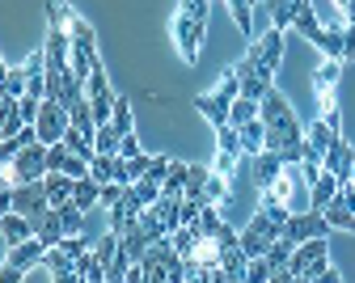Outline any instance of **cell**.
I'll return each mask as SVG.
<instances>
[{"mask_svg": "<svg viewBox=\"0 0 355 283\" xmlns=\"http://www.w3.org/2000/svg\"><path fill=\"white\" fill-rule=\"evenodd\" d=\"M262 123H266V148H292V144H304V123L296 119L292 102L284 98L279 89H271L262 98Z\"/></svg>", "mask_w": 355, "mask_h": 283, "instance_id": "6da1fadb", "label": "cell"}, {"mask_svg": "<svg viewBox=\"0 0 355 283\" xmlns=\"http://www.w3.org/2000/svg\"><path fill=\"white\" fill-rule=\"evenodd\" d=\"M330 271V250H326V237H309L292 250L288 266L275 271V279H322Z\"/></svg>", "mask_w": 355, "mask_h": 283, "instance_id": "7a4b0ae2", "label": "cell"}, {"mask_svg": "<svg viewBox=\"0 0 355 283\" xmlns=\"http://www.w3.org/2000/svg\"><path fill=\"white\" fill-rule=\"evenodd\" d=\"M47 148L51 144H30V148H21L13 161H0V182L5 186H26V182H42L47 178Z\"/></svg>", "mask_w": 355, "mask_h": 283, "instance_id": "3957f363", "label": "cell"}, {"mask_svg": "<svg viewBox=\"0 0 355 283\" xmlns=\"http://www.w3.org/2000/svg\"><path fill=\"white\" fill-rule=\"evenodd\" d=\"M0 212H26L34 224L51 212V199H47V186L42 182H26V186H5L0 191Z\"/></svg>", "mask_w": 355, "mask_h": 283, "instance_id": "277c9868", "label": "cell"}, {"mask_svg": "<svg viewBox=\"0 0 355 283\" xmlns=\"http://www.w3.org/2000/svg\"><path fill=\"white\" fill-rule=\"evenodd\" d=\"M279 237H284V224H275L271 216L258 207V212H254V220L241 228V250H245L250 258H262L266 250H271V241H279Z\"/></svg>", "mask_w": 355, "mask_h": 283, "instance_id": "5b68a950", "label": "cell"}, {"mask_svg": "<svg viewBox=\"0 0 355 283\" xmlns=\"http://www.w3.org/2000/svg\"><path fill=\"white\" fill-rule=\"evenodd\" d=\"M38 139L42 144H60L64 131L72 127V110L60 102V98H42V110H38Z\"/></svg>", "mask_w": 355, "mask_h": 283, "instance_id": "8992f818", "label": "cell"}, {"mask_svg": "<svg viewBox=\"0 0 355 283\" xmlns=\"http://www.w3.org/2000/svg\"><path fill=\"white\" fill-rule=\"evenodd\" d=\"M203 22H195L187 9H178L173 13V42H178V55H182L187 64H195L199 60V46H203Z\"/></svg>", "mask_w": 355, "mask_h": 283, "instance_id": "52a82bcc", "label": "cell"}, {"mask_svg": "<svg viewBox=\"0 0 355 283\" xmlns=\"http://www.w3.org/2000/svg\"><path fill=\"white\" fill-rule=\"evenodd\" d=\"M254 64H258V72H266V76H271L275 80V68H279V60H284V30H266L262 38H254L250 42V51H245Z\"/></svg>", "mask_w": 355, "mask_h": 283, "instance_id": "ba28073f", "label": "cell"}, {"mask_svg": "<svg viewBox=\"0 0 355 283\" xmlns=\"http://www.w3.org/2000/svg\"><path fill=\"white\" fill-rule=\"evenodd\" d=\"M47 22H51V26H60V30H68L76 42H98L94 26H89V22L68 5V0H51V5H47Z\"/></svg>", "mask_w": 355, "mask_h": 283, "instance_id": "9c48e42d", "label": "cell"}, {"mask_svg": "<svg viewBox=\"0 0 355 283\" xmlns=\"http://www.w3.org/2000/svg\"><path fill=\"white\" fill-rule=\"evenodd\" d=\"M326 232H330V220H326V212H318V207L292 212V220L284 224V237H292L296 246L309 241V237H326Z\"/></svg>", "mask_w": 355, "mask_h": 283, "instance_id": "30bf717a", "label": "cell"}, {"mask_svg": "<svg viewBox=\"0 0 355 283\" xmlns=\"http://www.w3.org/2000/svg\"><path fill=\"white\" fill-rule=\"evenodd\" d=\"M0 237H5V250L21 246L26 237H38V224L26 212H0Z\"/></svg>", "mask_w": 355, "mask_h": 283, "instance_id": "8fae6325", "label": "cell"}, {"mask_svg": "<svg viewBox=\"0 0 355 283\" xmlns=\"http://www.w3.org/2000/svg\"><path fill=\"white\" fill-rule=\"evenodd\" d=\"M322 165H326V169H330V173L338 178V182H351V165H355V148H351V144H347V139L338 135V139H334V144L326 148V157H322Z\"/></svg>", "mask_w": 355, "mask_h": 283, "instance_id": "7c38bea8", "label": "cell"}, {"mask_svg": "<svg viewBox=\"0 0 355 283\" xmlns=\"http://www.w3.org/2000/svg\"><path fill=\"white\" fill-rule=\"evenodd\" d=\"M42 254H47V246H42V237H26L21 246H9L5 250V266H17V271H30L42 262Z\"/></svg>", "mask_w": 355, "mask_h": 283, "instance_id": "4fadbf2b", "label": "cell"}, {"mask_svg": "<svg viewBox=\"0 0 355 283\" xmlns=\"http://www.w3.org/2000/svg\"><path fill=\"white\" fill-rule=\"evenodd\" d=\"M250 161H254V186H258V191H266V186L279 178V169L288 165L275 148H262V153H258V157H250Z\"/></svg>", "mask_w": 355, "mask_h": 283, "instance_id": "5bb4252c", "label": "cell"}, {"mask_svg": "<svg viewBox=\"0 0 355 283\" xmlns=\"http://www.w3.org/2000/svg\"><path fill=\"white\" fill-rule=\"evenodd\" d=\"M42 186H47V199H51V207H64V203H72L76 178H72V173H64V169H47Z\"/></svg>", "mask_w": 355, "mask_h": 283, "instance_id": "9a60e30c", "label": "cell"}, {"mask_svg": "<svg viewBox=\"0 0 355 283\" xmlns=\"http://www.w3.org/2000/svg\"><path fill=\"white\" fill-rule=\"evenodd\" d=\"M42 266L51 271V279H68V283H76V258L64 250V246H47V254H42Z\"/></svg>", "mask_w": 355, "mask_h": 283, "instance_id": "2e32d148", "label": "cell"}, {"mask_svg": "<svg viewBox=\"0 0 355 283\" xmlns=\"http://www.w3.org/2000/svg\"><path fill=\"white\" fill-rule=\"evenodd\" d=\"M338 178L330 173V169H322V178L318 182H309V207H318V212H326V203H334L338 199Z\"/></svg>", "mask_w": 355, "mask_h": 283, "instance_id": "e0dca14e", "label": "cell"}, {"mask_svg": "<svg viewBox=\"0 0 355 283\" xmlns=\"http://www.w3.org/2000/svg\"><path fill=\"white\" fill-rule=\"evenodd\" d=\"M245 266H250V254L241 250V246H233V250H225V258H220V271H216V283H241L245 279Z\"/></svg>", "mask_w": 355, "mask_h": 283, "instance_id": "ac0fdd59", "label": "cell"}, {"mask_svg": "<svg viewBox=\"0 0 355 283\" xmlns=\"http://www.w3.org/2000/svg\"><path fill=\"white\" fill-rule=\"evenodd\" d=\"M195 110H199V114H203V119H207L211 127H225V123H229V110H233V106H229V102H220L216 93H199V98H195Z\"/></svg>", "mask_w": 355, "mask_h": 283, "instance_id": "d6986e66", "label": "cell"}, {"mask_svg": "<svg viewBox=\"0 0 355 283\" xmlns=\"http://www.w3.org/2000/svg\"><path fill=\"white\" fill-rule=\"evenodd\" d=\"M26 127V114H21V102L17 98H0V139H9Z\"/></svg>", "mask_w": 355, "mask_h": 283, "instance_id": "ffe728a7", "label": "cell"}, {"mask_svg": "<svg viewBox=\"0 0 355 283\" xmlns=\"http://www.w3.org/2000/svg\"><path fill=\"white\" fill-rule=\"evenodd\" d=\"M237 131H241V148H245V157H258V153L266 148V123H262V114L250 119V123L237 127Z\"/></svg>", "mask_w": 355, "mask_h": 283, "instance_id": "44dd1931", "label": "cell"}, {"mask_svg": "<svg viewBox=\"0 0 355 283\" xmlns=\"http://www.w3.org/2000/svg\"><path fill=\"white\" fill-rule=\"evenodd\" d=\"M338 135H343V131H334V127H330L326 119H318V123H309V127H304V139H309V148H318L322 157H326V148L334 144Z\"/></svg>", "mask_w": 355, "mask_h": 283, "instance_id": "7402d4cb", "label": "cell"}, {"mask_svg": "<svg viewBox=\"0 0 355 283\" xmlns=\"http://www.w3.org/2000/svg\"><path fill=\"white\" fill-rule=\"evenodd\" d=\"M72 203H76V207H85V212H89V207H98V203H102V182H98V178H76Z\"/></svg>", "mask_w": 355, "mask_h": 283, "instance_id": "603a6c76", "label": "cell"}, {"mask_svg": "<svg viewBox=\"0 0 355 283\" xmlns=\"http://www.w3.org/2000/svg\"><path fill=\"white\" fill-rule=\"evenodd\" d=\"M225 5H229V13H233L237 30L254 42V38H258V30H254V0H225Z\"/></svg>", "mask_w": 355, "mask_h": 283, "instance_id": "cb8c5ba5", "label": "cell"}, {"mask_svg": "<svg viewBox=\"0 0 355 283\" xmlns=\"http://www.w3.org/2000/svg\"><path fill=\"white\" fill-rule=\"evenodd\" d=\"M292 30H300L309 42H313L318 46V38H322V22H318V13H313V5H309V0H304V5H300V13H296V22H292Z\"/></svg>", "mask_w": 355, "mask_h": 283, "instance_id": "d4e9b609", "label": "cell"}, {"mask_svg": "<svg viewBox=\"0 0 355 283\" xmlns=\"http://www.w3.org/2000/svg\"><path fill=\"white\" fill-rule=\"evenodd\" d=\"M38 237H42V246H60V241L68 237V228H64V220H60V212H55V207L38 220Z\"/></svg>", "mask_w": 355, "mask_h": 283, "instance_id": "484cf974", "label": "cell"}, {"mask_svg": "<svg viewBox=\"0 0 355 283\" xmlns=\"http://www.w3.org/2000/svg\"><path fill=\"white\" fill-rule=\"evenodd\" d=\"M76 279H85V283H106V262H98L94 250H85L76 258Z\"/></svg>", "mask_w": 355, "mask_h": 283, "instance_id": "4316f807", "label": "cell"}, {"mask_svg": "<svg viewBox=\"0 0 355 283\" xmlns=\"http://www.w3.org/2000/svg\"><path fill=\"white\" fill-rule=\"evenodd\" d=\"M338 76H343V60H322L318 72H313V89H318V93H334Z\"/></svg>", "mask_w": 355, "mask_h": 283, "instance_id": "83f0119b", "label": "cell"}, {"mask_svg": "<svg viewBox=\"0 0 355 283\" xmlns=\"http://www.w3.org/2000/svg\"><path fill=\"white\" fill-rule=\"evenodd\" d=\"M300 5H304V0H271V5H266V9H271V26H275V30H288V26L296 22Z\"/></svg>", "mask_w": 355, "mask_h": 283, "instance_id": "f1b7e54d", "label": "cell"}, {"mask_svg": "<svg viewBox=\"0 0 355 283\" xmlns=\"http://www.w3.org/2000/svg\"><path fill=\"white\" fill-rule=\"evenodd\" d=\"M187 173H191V165L173 161V165H169V178L161 182V195H173V199H182V195H187Z\"/></svg>", "mask_w": 355, "mask_h": 283, "instance_id": "f546056e", "label": "cell"}, {"mask_svg": "<svg viewBox=\"0 0 355 283\" xmlns=\"http://www.w3.org/2000/svg\"><path fill=\"white\" fill-rule=\"evenodd\" d=\"M229 182H233L229 173H216V169H211V173H207V186H203V199L216 203V207L229 203Z\"/></svg>", "mask_w": 355, "mask_h": 283, "instance_id": "4dcf8cb0", "label": "cell"}, {"mask_svg": "<svg viewBox=\"0 0 355 283\" xmlns=\"http://www.w3.org/2000/svg\"><path fill=\"white\" fill-rule=\"evenodd\" d=\"M94 144H98V153H114V157H119L123 131H119L114 123H98V131H94Z\"/></svg>", "mask_w": 355, "mask_h": 283, "instance_id": "1f68e13d", "label": "cell"}, {"mask_svg": "<svg viewBox=\"0 0 355 283\" xmlns=\"http://www.w3.org/2000/svg\"><path fill=\"white\" fill-rule=\"evenodd\" d=\"M318 51H322L326 60H343V26H326V30H322Z\"/></svg>", "mask_w": 355, "mask_h": 283, "instance_id": "d6a6232c", "label": "cell"}, {"mask_svg": "<svg viewBox=\"0 0 355 283\" xmlns=\"http://www.w3.org/2000/svg\"><path fill=\"white\" fill-rule=\"evenodd\" d=\"M326 220H330V228H343V232H355V212L343 203V199H334V203H326Z\"/></svg>", "mask_w": 355, "mask_h": 283, "instance_id": "836d02e7", "label": "cell"}, {"mask_svg": "<svg viewBox=\"0 0 355 283\" xmlns=\"http://www.w3.org/2000/svg\"><path fill=\"white\" fill-rule=\"evenodd\" d=\"M211 93H216L220 102H229V106H233V102L241 98V76H237V68H229L225 76H220V85H216Z\"/></svg>", "mask_w": 355, "mask_h": 283, "instance_id": "e575fe53", "label": "cell"}, {"mask_svg": "<svg viewBox=\"0 0 355 283\" xmlns=\"http://www.w3.org/2000/svg\"><path fill=\"white\" fill-rule=\"evenodd\" d=\"M258 114H262V102H254V98H237L233 110H229V123H233V127H245V123L258 119Z\"/></svg>", "mask_w": 355, "mask_h": 283, "instance_id": "d590c367", "label": "cell"}, {"mask_svg": "<svg viewBox=\"0 0 355 283\" xmlns=\"http://www.w3.org/2000/svg\"><path fill=\"white\" fill-rule=\"evenodd\" d=\"M207 173H211V165H191V173H187V195H182V199H203ZM203 203H207V199H203Z\"/></svg>", "mask_w": 355, "mask_h": 283, "instance_id": "8d00e7d4", "label": "cell"}, {"mask_svg": "<svg viewBox=\"0 0 355 283\" xmlns=\"http://www.w3.org/2000/svg\"><path fill=\"white\" fill-rule=\"evenodd\" d=\"M216 144L225 148V153H237V157H245V148H241V131H237L233 123H225V127H216Z\"/></svg>", "mask_w": 355, "mask_h": 283, "instance_id": "74e56055", "label": "cell"}, {"mask_svg": "<svg viewBox=\"0 0 355 283\" xmlns=\"http://www.w3.org/2000/svg\"><path fill=\"white\" fill-rule=\"evenodd\" d=\"M292 250H296V241L292 237H279V241H271V250H266V262H271L275 271H284L288 258H292Z\"/></svg>", "mask_w": 355, "mask_h": 283, "instance_id": "f35d334b", "label": "cell"}, {"mask_svg": "<svg viewBox=\"0 0 355 283\" xmlns=\"http://www.w3.org/2000/svg\"><path fill=\"white\" fill-rule=\"evenodd\" d=\"M72 127H80V131H98V119H94V106H89V98H80V102L72 106Z\"/></svg>", "mask_w": 355, "mask_h": 283, "instance_id": "ab89813d", "label": "cell"}, {"mask_svg": "<svg viewBox=\"0 0 355 283\" xmlns=\"http://www.w3.org/2000/svg\"><path fill=\"white\" fill-rule=\"evenodd\" d=\"M318 106H322V119H326L334 131H343V110H338V102H334V93H318Z\"/></svg>", "mask_w": 355, "mask_h": 283, "instance_id": "60d3db41", "label": "cell"}, {"mask_svg": "<svg viewBox=\"0 0 355 283\" xmlns=\"http://www.w3.org/2000/svg\"><path fill=\"white\" fill-rule=\"evenodd\" d=\"M266 279H275V266L266 262V254H262V258H250V266H245V283H266Z\"/></svg>", "mask_w": 355, "mask_h": 283, "instance_id": "b9f144b4", "label": "cell"}, {"mask_svg": "<svg viewBox=\"0 0 355 283\" xmlns=\"http://www.w3.org/2000/svg\"><path fill=\"white\" fill-rule=\"evenodd\" d=\"M199 228L207 232V237H220V232H225V220H220V212H216V203H203V216H199Z\"/></svg>", "mask_w": 355, "mask_h": 283, "instance_id": "7bdbcfd3", "label": "cell"}, {"mask_svg": "<svg viewBox=\"0 0 355 283\" xmlns=\"http://www.w3.org/2000/svg\"><path fill=\"white\" fill-rule=\"evenodd\" d=\"M55 212H60V220H64V228H68V232H85V207L64 203V207H55Z\"/></svg>", "mask_w": 355, "mask_h": 283, "instance_id": "ee69618b", "label": "cell"}, {"mask_svg": "<svg viewBox=\"0 0 355 283\" xmlns=\"http://www.w3.org/2000/svg\"><path fill=\"white\" fill-rule=\"evenodd\" d=\"M21 93H26V64L5 68V98H21Z\"/></svg>", "mask_w": 355, "mask_h": 283, "instance_id": "f6af8a7d", "label": "cell"}, {"mask_svg": "<svg viewBox=\"0 0 355 283\" xmlns=\"http://www.w3.org/2000/svg\"><path fill=\"white\" fill-rule=\"evenodd\" d=\"M85 93H89V98H106V93H110V80H106L102 64H98L94 72H89V80H85Z\"/></svg>", "mask_w": 355, "mask_h": 283, "instance_id": "bcb514c9", "label": "cell"}, {"mask_svg": "<svg viewBox=\"0 0 355 283\" xmlns=\"http://www.w3.org/2000/svg\"><path fill=\"white\" fill-rule=\"evenodd\" d=\"M110 123H114L123 135L131 131V102H127V98H114V114H110Z\"/></svg>", "mask_w": 355, "mask_h": 283, "instance_id": "7dc6e473", "label": "cell"}, {"mask_svg": "<svg viewBox=\"0 0 355 283\" xmlns=\"http://www.w3.org/2000/svg\"><path fill=\"white\" fill-rule=\"evenodd\" d=\"M123 195H127V182H102V207L123 203Z\"/></svg>", "mask_w": 355, "mask_h": 283, "instance_id": "c3c4849f", "label": "cell"}, {"mask_svg": "<svg viewBox=\"0 0 355 283\" xmlns=\"http://www.w3.org/2000/svg\"><path fill=\"white\" fill-rule=\"evenodd\" d=\"M211 169L233 178V169H237V153H225V148H220V153H216V161H211Z\"/></svg>", "mask_w": 355, "mask_h": 283, "instance_id": "681fc988", "label": "cell"}, {"mask_svg": "<svg viewBox=\"0 0 355 283\" xmlns=\"http://www.w3.org/2000/svg\"><path fill=\"white\" fill-rule=\"evenodd\" d=\"M123 161H127V157H123ZM148 165H153V157H148V153L131 157V161H127V173H131V182H136V178H144V173H148Z\"/></svg>", "mask_w": 355, "mask_h": 283, "instance_id": "f907efd6", "label": "cell"}, {"mask_svg": "<svg viewBox=\"0 0 355 283\" xmlns=\"http://www.w3.org/2000/svg\"><path fill=\"white\" fill-rule=\"evenodd\" d=\"M119 157H127V161H131V157H140V139H136V131H127V135H123Z\"/></svg>", "mask_w": 355, "mask_h": 283, "instance_id": "816d5d0a", "label": "cell"}, {"mask_svg": "<svg viewBox=\"0 0 355 283\" xmlns=\"http://www.w3.org/2000/svg\"><path fill=\"white\" fill-rule=\"evenodd\" d=\"M347 60H355V26L343 22V64H347Z\"/></svg>", "mask_w": 355, "mask_h": 283, "instance_id": "f5cc1de1", "label": "cell"}, {"mask_svg": "<svg viewBox=\"0 0 355 283\" xmlns=\"http://www.w3.org/2000/svg\"><path fill=\"white\" fill-rule=\"evenodd\" d=\"M182 9H187L195 22H203V26H207V0H182Z\"/></svg>", "mask_w": 355, "mask_h": 283, "instance_id": "db71d44e", "label": "cell"}, {"mask_svg": "<svg viewBox=\"0 0 355 283\" xmlns=\"http://www.w3.org/2000/svg\"><path fill=\"white\" fill-rule=\"evenodd\" d=\"M347 5H351V0H334V9H338V13H343V9H347Z\"/></svg>", "mask_w": 355, "mask_h": 283, "instance_id": "11a10c76", "label": "cell"}, {"mask_svg": "<svg viewBox=\"0 0 355 283\" xmlns=\"http://www.w3.org/2000/svg\"><path fill=\"white\" fill-rule=\"evenodd\" d=\"M266 5H271V0H254V9H266Z\"/></svg>", "mask_w": 355, "mask_h": 283, "instance_id": "9f6ffc18", "label": "cell"}, {"mask_svg": "<svg viewBox=\"0 0 355 283\" xmlns=\"http://www.w3.org/2000/svg\"><path fill=\"white\" fill-rule=\"evenodd\" d=\"M351 182H355V165H351Z\"/></svg>", "mask_w": 355, "mask_h": 283, "instance_id": "6f0895ef", "label": "cell"}]
</instances>
